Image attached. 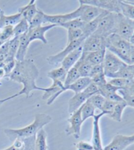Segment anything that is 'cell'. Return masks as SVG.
I'll list each match as a JSON object with an SVG mask.
<instances>
[{
  "instance_id": "cell-11",
  "label": "cell",
  "mask_w": 134,
  "mask_h": 150,
  "mask_svg": "<svg viewBox=\"0 0 134 150\" xmlns=\"http://www.w3.org/2000/svg\"><path fill=\"white\" fill-rule=\"evenodd\" d=\"M134 144V134L127 136L116 134L111 142L103 148V150H124Z\"/></svg>"
},
{
  "instance_id": "cell-33",
  "label": "cell",
  "mask_w": 134,
  "mask_h": 150,
  "mask_svg": "<svg viewBox=\"0 0 134 150\" xmlns=\"http://www.w3.org/2000/svg\"><path fill=\"white\" fill-rule=\"evenodd\" d=\"M20 37H13L9 41V56L7 58L15 59L16 53H17Z\"/></svg>"
},
{
  "instance_id": "cell-45",
  "label": "cell",
  "mask_w": 134,
  "mask_h": 150,
  "mask_svg": "<svg viewBox=\"0 0 134 150\" xmlns=\"http://www.w3.org/2000/svg\"><path fill=\"white\" fill-rule=\"evenodd\" d=\"M24 144L22 139H16L13 142V144L9 148L2 150H24Z\"/></svg>"
},
{
  "instance_id": "cell-29",
  "label": "cell",
  "mask_w": 134,
  "mask_h": 150,
  "mask_svg": "<svg viewBox=\"0 0 134 150\" xmlns=\"http://www.w3.org/2000/svg\"><path fill=\"white\" fill-rule=\"evenodd\" d=\"M120 14L124 17L134 21V5L128 4L125 1H121Z\"/></svg>"
},
{
  "instance_id": "cell-23",
  "label": "cell",
  "mask_w": 134,
  "mask_h": 150,
  "mask_svg": "<svg viewBox=\"0 0 134 150\" xmlns=\"http://www.w3.org/2000/svg\"><path fill=\"white\" fill-rule=\"evenodd\" d=\"M27 33L20 36L18 49L15 57L16 60L17 61L23 60L25 59V57H26L28 49V47L30 44Z\"/></svg>"
},
{
  "instance_id": "cell-42",
  "label": "cell",
  "mask_w": 134,
  "mask_h": 150,
  "mask_svg": "<svg viewBox=\"0 0 134 150\" xmlns=\"http://www.w3.org/2000/svg\"><path fill=\"white\" fill-rule=\"evenodd\" d=\"M117 103H118V102H114L105 99V101L103 105L102 112L105 113L106 115H110L111 112H113L114 106H115Z\"/></svg>"
},
{
  "instance_id": "cell-21",
  "label": "cell",
  "mask_w": 134,
  "mask_h": 150,
  "mask_svg": "<svg viewBox=\"0 0 134 150\" xmlns=\"http://www.w3.org/2000/svg\"><path fill=\"white\" fill-rule=\"evenodd\" d=\"M90 83L91 79L90 77H80L73 84L68 86V87H63V89L61 91L60 94L66 91H72L75 94L83 92Z\"/></svg>"
},
{
  "instance_id": "cell-16",
  "label": "cell",
  "mask_w": 134,
  "mask_h": 150,
  "mask_svg": "<svg viewBox=\"0 0 134 150\" xmlns=\"http://www.w3.org/2000/svg\"><path fill=\"white\" fill-rule=\"evenodd\" d=\"M82 45L70 52L68 55H67L66 58L62 60V62H61L62 67L65 69L67 71H68L72 67H73L75 64L81 57L83 52Z\"/></svg>"
},
{
  "instance_id": "cell-10",
  "label": "cell",
  "mask_w": 134,
  "mask_h": 150,
  "mask_svg": "<svg viewBox=\"0 0 134 150\" xmlns=\"http://www.w3.org/2000/svg\"><path fill=\"white\" fill-rule=\"evenodd\" d=\"M82 46L83 52H91L106 49L105 38L94 32L85 39Z\"/></svg>"
},
{
  "instance_id": "cell-14",
  "label": "cell",
  "mask_w": 134,
  "mask_h": 150,
  "mask_svg": "<svg viewBox=\"0 0 134 150\" xmlns=\"http://www.w3.org/2000/svg\"><path fill=\"white\" fill-rule=\"evenodd\" d=\"M57 27L56 25L54 24H47L45 26H41L30 28L28 32V37L29 42L31 43L32 41L35 40H39L44 44L48 43V40L45 37V34L49 30Z\"/></svg>"
},
{
  "instance_id": "cell-47",
  "label": "cell",
  "mask_w": 134,
  "mask_h": 150,
  "mask_svg": "<svg viewBox=\"0 0 134 150\" xmlns=\"http://www.w3.org/2000/svg\"><path fill=\"white\" fill-rule=\"evenodd\" d=\"M102 73H103V68L102 64L93 66L92 68V69H91L90 74V76H89V77L91 79L92 77H93L94 76H97V75L102 74Z\"/></svg>"
},
{
  "instance_id": "cell-26",
  "label": "cell",
  "mask_w": 134,
  "mask_h": 150,
  "mask_svg": "<svg viewBox=\"0 0 134 150\" xmlns=\"http://www.w3.org/2000/svg\"><path fill=\"white\" fill-rule=\"evenodd\" d=\"M35 146L37 150H47V134L43 129L39 131L35 137Z\"/></svg>"
},
{
  "instance_id": "cell-44",
  "label": "cell",
  "mask_w": 134,
  "mask_h": 150,
  "mask_svg": "<svg viewBox=\"0 0 134 150\" xmlns=\"http://www.w3.org/2000/svg\"><path fill=\"white\" fill-rule=\"evenodd\" d=\"M118 93L123 98L124 100L127 104V106H130L134 108V96L128 95V94L124 93L122 90H119Z\"/></svg>"
},
{
  "instance_id": "cell-25",
  "label": "cell",
  "mask_w": 134,
  "mask_h": 150,
  "mask_svg": "<svg viewBox=\"0 0 134 150\" xmlns=\"http://www.w3.org/2000/svg\"><path fill=\"white\" fill-rule=\"evenodd\" d=\"M67 73L68 71L61 66L60 68L53 69L49 71L47 74V76L51 79L52 81H58L63 83L66 80Z\"/></svg>"
},
{
  "instance_id": "cell-52",
  "label": "cell",
  "mask_w": 134,
  "mask_h": 150,
  "mask_svg": "<svg viewBox=\"0 0 134 150\" xmlns=\"http://www.w3.org/2000/svg\"><path fill=\"white\" fill-rule=\"evenodd\" d=\"M130 42L132 44V45L134 46V32H133V34L132 36V38H131L130 40Z\"/></svg>"
},
{
  "instance_id": "cell-7",
  "label": "cell",
  "mask_w": 134,
  "mask_h": 150,
  "mask_svg": "<svg viewBox=\"0 0 134 150\" xmlns=\"http://www.w3.org/2000/svg\"><path fill=\"white\" fill-rule=\"evenodd\" d=\"M85 40V38L83 37L76 41H73V42L68 43L66 47L62 51H60V52H58V53L56 54L49 56L47 58V61L48 62L50 65L58 66V64H61V62H62V60L66 58L67 55H68L70 52L77 49L78 47L81 46Z\"/></svg>"
},
{
  "instance_id": "cell-15",
  "label": "cell",
  "mask_w": 134,
  "mask_h": 150,
  "mask_svg": "<svg viewBox=\"0 0 134 150\" xmlns=\"http://www.w3.org/2000/svg\"><path fill=\"white\" fill-rule=\"evenodd\" d=\"M105 115H106L105 113L101 112L99 114L95 115L93 117V132L92 145L93 146L94 150H103L101 131H100L99 120Z\"/></svg>"
},
{
  "instance_id": "cell-40",
  "label": "cell",
  "mask_w": 134,
  "mask_h": 150,
  "mask_svg": "<svg viewBox=\"0 0 134 150\" xmlns=\"http://www.w3.org/2000/svg\"><path fill=\"white\" fill-rule=\"evenodd\" d=\"M91 82L93 83L94 84L97 85L98 87H102L106 83H107V80H106V77L105 76L104 73L99 74L97 76H94L91 78Z\"/></svg>"
},
{
  "instance_id": "cell-5",
  "label": "cell",
  "mask_w": 134,
  "mask_h": 150,
  "mask_svg": "<svg viewBox=\"0 0 134 150\" xmlns=\"http://www.w3.org/2000/svg\"><path fill=\"white\" fill-rule=\"evenodd\" d=\"M117 17H118L117 13H108L100 20L98 26L95 33L102 35L105 39L109 35L114 34Z\"/></svg>"
},
{
  "instance_id": "cell-3",
  "label": "cell",
  "mask_w": 134,
  "mask_h": 150,
  "mask_svg": "<svg viewBox=\"0 0 134 150\" xmlns=\"http://www.w3.org/2000/svg\"><path fill=\"white\" fill-rule=\"evenodd\" d=\"M52 117L46 113H37L35 115L34 121L26 127L21 129H5V134L11 142L16 139H24L36 136L37 133L43 127L52 121Z\"/></svg>"
},
{
  "instance_id": "cell-53",
  "label": "cell",
  "mask_w": 134,
  "mask_h": 150,
  "mask_svg": "<svg viewBox=\"0 0 134 150\" xmlns=\"http://www.w3.org/2000/svg\"><path fill=\"white\" fill-rule=\"evenodd\" d=\"M1 85H2V83H1V82H0V86H1Z\"/></svg>"
},
{
  "instance_id": "cell-22",
  "label": "cell",
  "mask_w": 134,
  "mask_h": 150,
  "mask_svg": "<svg viewBox=\"0 0 134 150\" xmlns=\"http://www.w3.org/2000/svg\"><path fill=\"white\" fill-rule=\"evenodd\" d=\"M108 13L109 12L107 11H103L98 17L94 19V21H91L88 23H86V24L82 28L83 36L85 38V39L89 37V36L91 35L92 34H93L96 31L100 20H101L105 15H107Z\"/></svg>"
},
{
  "instance_id": "cell-36",
  "label": "cell",
  "mask_w": 134,
  "mask_h": 150,
  "mask_svg": "<svg viewBox=\"0 0 134 150\" xmlns=\"http://www.w3.org/2000/svg\"><path fill=\"white\" fill-rule=\"evenodd\" d=\"M132 81L133 80H129L126 79L113 78L111 79L110 81L108 83L113 85L114 87L118 88L120 90H124L126 89Z\"/></svg>"
},
{
  "instance_id": "cell-24",
  "label": "cell",
  "mask_w": 134,
  "mask_h": 150,
  "mask_svg": "<svg viewBox=\"0 0 134 150\" xmlns=\"http://www.w3.org/2000/svg\"><path fill=\"white\" fill-rule=\"evenodd\" d=\"M74 66L78 69L80 77H89L93 66H92L81 56Z\"/></svg>"
},
{
  "instance_id": "cell-4",
  "label": "cell",
  "mask_w": 134,
  "mask_h": 150,
  "mask_svg": "<svg viewBox=\"0 0 134 150\" xmlns=\"http://www.w3.org/2000/svg\"><path fill=\"white\" fill-rule=\"evenodd\" d=\"M126 64H125L113 52L106 49L104 59L102 63L103 73L106 77L112 79L114 75Z\"/></svg>"
},
{
  "instance_id": "cell-12",
  "label": "cell",
  "mask_w": 134,
  "mask_h": 150,
  "mask_svg": "<svg viewBox=\"0 0 134 150\" xmlns=\"http://www.w3.org/2000/svg\"><path fill=\"white\" fill-rule=\"evenodd\" d=\"M44 23H49V24H54L59 26L67 22L79 18V11L77 8L74 11L69 13L59 14V15H48L44 13Z\"/></svg>"
},
{
  "instance_id": "cell-41",
  "label": "cell",
  "mask_w": 134,
  "mask_h": 150,
  "mask_svg": "<svg viewBox=\"0 0 134 150\" xmlns=\"http://www.w3.org/2000/svg\"><path fill=\"white\" fill-rule=\"evenodd\" d=\"M35 137H33L22 139L24 142V150H37L35 146Z\"/></svg>"
},
{
  "instance_id": "cell-19",
  "label": "cell",
  "mask_w": 134,
  "mask_h": 150,
  "mask_svg": "<svg viewBox=\"0 0 134 150\" xmlns=\"http://www.w3.org/2000/svg\"><path fill=\"white\" fill-rule=\"evenodd\" d=\"M106 49H103L99 51L91 52H83L82 57L90 64L92 66H96L102 64L103 59H104Z\"/></svg>"
},
{
  "instance_id": "cell-27",
  "label": "cell",
  "mask_w": 134,
  "mask_h": 150,
  "mask_svg": "<svg viewBox=\"0 0 134 150\" xmlns=\"http://www.w3.org/2000/svg\"><path fill=\"white\" fill-rule=\"evenodd\" d=\"M126 107L127 104L125 102V101L122 102H118L115 106H114L113 112L108 116L114 121L117 122H121L122 114H123L124 111Z\"/></svg>"
},
{
  "instance_id": "cell-48",
  "label": "cell",
  "mask_w": 134,
  "mask_h": 150,
  "mask_svg": "<svg viewBox=\"0 0 134 150\" xmlns=\"http://www.w3.org/2000/svg\"><path fill=\"white\" fill-rule=\"evenodd\" d=\"M122 91L127 94H128V95L134 96V81H133L126 89H124Z\"/></svg>"
},
{
  "instance_id": "cell-2",
  "label": "cell",
  "mask_w": 134,
  "mask_h": 150,
  "mask_svg": "<svg viewBox=\"0 0 134 150\" xmlns=\"http://www.w3.org/2000/svg\"><path fill=\"white\" fill-rule=\"evenodd\" d=\"M105 47L127 65L134 64V46L129 41L113 34L105 39Z\"/></svg>"
},
{
  "instance_id": "cell-49",
  "label": "cell",
  "mask_w": 134,
  "mask_h": 150,
  "mask_svg": "<svg viewBox=\"0 0 134 150\" xmlns=\"http://www.w3.org/2000/svg\"><path fill=\"white\" fill-rule=\"evenodd\" d=\"M17 96H18L17 94H16V93L15 94H13V95H12V96H10L9 97H7V98H4V99H0V107H1V105H2V104H4L5 102H6L7 101L9 100L15 98H16V97H17Z\"/></svg>"
},
{
  "instance_id": "cell-35",
  "label": "cell",
  "mask_w": 134,
  "mask_h": 150,
  "mask_svg": "<svg viewBox=\"0 0 134 150\" xmlns=\"http://www.w3.org/2000/svg\"><path fill=\"white\" fill-rule=\"evenodd\" d=\"M122 78L129 80H133L132 74L131 71L130 67L129 65L126 64L123 67L119 69V71L114 75L113 78Z\"/></svg>"
},
{
  "instance_id": "cell-18",
  "label": "cell",
  "mask_w": 134,
  "mask_h": 150,
  "mask_svg": "<svg viewBox=\"0 0 134 150\" xmlns=\"http://www.w3.org/2000/svg\"><path fill=\"white\" fill-rule=\"evenodd\" d=\"M36 3L37 2L35 0H32L27 5L18 9V12L21 14L22 18L26 20L29 24L38 11Z\"/></svg>"
},
{
  "instance_id": "cell-9",
  "label": "cell",
  "mask_w": 134,
  "mask_h": 150,
  "mask_svg": "<svg viewBox=\"0 0 134 150\" xmlns=\"http://www.w3.org/2000/svg\"><path fill=\"white\" fill-rule=\"evenodd\" d=\"M69 126L66 129L67 135H72L75 139H79L80 137L81 127L83 123L81 116V107L76 112L71 114V117L68 119Z\"/></svg>"
},
{
  "instance_id": "cell-37",
  "label": "cell",
  "mask_w": 134,
  "mask_h": 150,
  "mask_svg": "<svg viewBox=\"0 0 134 150\" xmlns=\"http://www.w3.org/2000/svg\"><path fill=\"white\" fill-rule=\"evenodd\" d=\"M89 102L94 105L96 109H98L102 112L103 104L105 101V98L100 94H96L92 96L88 99Z\"/></svg>"
},
{
  "instance_id": "cell-1",
  "label": "cell",
  "mask_w": 134,
  "mask_h": 150,
  "mask_svg": "<svg viewBox=\"0 0 134 150\" xmlns=\"http://www.w3.org/2000/svg\"><path fill=\"white\" fill-rule=\"evenodd\" d=\"M39 76V71L33 59H26L22 61L16 60L15 67L11 72L7 79L20 83L23 87L20 92L16 93L17 96L24 94L26 98L31 96L33 91H46V88H42L36 85V80Z\"/></svg>"
},
{
  "instance_id": "cell-46",
  "label": "cell",
  "mask_w": 134,
  "mask_h": 150,
  "mask_svg": "<svg viewBox=\"0 0 134 150\" xmlns=\"http://www.w3.org/2000/svg\"><path fill=\"white\" fill-rule=\"evenodd\" d=\"M77 150H94L92 144L84 141H80L76 144Z\"/></svg>"
},
{
  "instance_id": "cell-51",
  "label": "cell",
  "mask_w": 134,
  "mask_h": 150,
  "mask_svg": "<svg viewBox=\"0 0 134 150\" xmlns=\"http://www.w3.org/2000/svg\"><path fill=\"white\" fill-rule=\"evenodd\" d=\"M129 66H130V67L131 71H132V74L133 81H134V64H133V65H129Z\"/></svg>"
},
{
  "instance_id": "cell-8",
  "label": "cell",
  "mask_w": 134,
  "mask_h": 150,
  "mask_svg": "<svg viewBox=\"0 0 134 150\" xmlns=\"http://www.w3.org/2000/svg\"><path fill=\"white\" fill-rule=\"evenodd\" d=\"M79 3L96 7L109 13H121V1L118 0H79Z\"/></svg>"
},
{
  "instance_id": "cell-30",
  "label": "cell",
  "mask_w": 134,
  "mask_h": 150,
  "mask_svg": "<svg viewBox=\"0 0 134 150\" xmlns=\"http://www.w3.org/2000/svg\"><path fill=\"white\" fill-rule=\"evenodd\" d=\"M30 29V24L26 20L22 18L18 24L14 26V37H20L26 34Z\"/></svg>"
},
{
  "instance_id": "cell-6",
  "label": "cell",
  "mask_w": 134,
  "mask_h": 150,
  "mask_svg": "<svg viewBox=\"0 0 134 150\" xmlns=\"http://www.w3.org/2000/svg\"><path fill=\"white\" fill-rule=\"evenodd\" d=\"M134 32V21L124 17L121 14H118L114 34L121 36L124 40L129 41Z\"/></svg>"
},
{
  "instance_id": "cell-20",
  "label": "cell",
  "mask_w": 134,
  "mask_h": 150,
  "mask_svg": "<svg viewBox=\"0 0 134 150\" xmlns=\"http://www.w3.org/2000/svg\"><path fill=\"white\" fill-rule=\"evenodd\" d=\"M22 19V15L17 13L11 15H5V12L0 9V29L7 26H15Z\"/></svg>"
},
{
  "instance_id": "cell-13",
  "label": "cell",
  "mask_w": 134,
  "mask_h": 150,
  "mask_svg": "<svg viewBox=\"0 0 134 150\" xmlns=\"http://www.w3.org/2000/svg\"><path fill=\"white\" fill-rule=\"evenodd\" d=\"M78 9L79 11V18L85 23H88L94 21L105 11L104 10L96 7L81 4H79Z\"/></svg>"
},
{
  "instance_id": "cell-43",
  "label": "cell",
  "mask_w": 134,
  "mask_h": 150,
  "mask_svg": "<svg viewBox=\"0 0 134 150\" xmlns=\"http://www.w3.org/2000/svg\"><path fill=\"white\" fill-rule=\"evenodd\" d=\"M83 92H85L89 97H90V98L92 96L94 95V94H99L98 87L92 82L88 85V87L83 91Z\"/></svg>"
},
{
  "instance_id": "cell-50",
  "label": "cell",
  "mask_w": 134,
  "mask_h": 150,
  "mask_svg": "<svg viewBox=\"0 0 134 150\" xmlns=\"http://www.w3.org/2000/svg\"><path fill=\"white\" fill-rule=\"evenodd\" d=\"M5 77V72L3 67H0V79H3Z\"/></svg>"
},
{
  "instance_id": "cell-28",
  "label": "cell",
  "mask_w": 134,
  "mask_h": 150,
  "mask_svg": "<svg viewBox=\"0 0 134 150\" xmlns=\"http://www.w3.org/2000/svg\"><path fill=\"white\" fill-rule=\"evenodd\" d=\"M96 108L88 100L81 106V116L83 123L86 119L90 117H94L95 115V111Z\"/></svg>"
},
{
  "instance_id": "cell-34",
  "label": "cell",
  "mask_w": 134,
  "mask_h": 150,
  "mask_svg": "<svg viewBox=\"0 0 134 150\" xmlns=\"http://www.w3.org/2000/svg\"><path fill=\"white\" fill-rule=\"evenodd\" d=\"M86 24L83 21L80 20L79 18L73 19V20L67 22L66 23L61 24L60 27H62L63 28L68 30H73V29H81Z\"/></svg>"
},
{
  "instance_id": "cell-38",
  "label": "cell",
  "mask_w": 134,
  "mask_h": 150,
  "mask_svg": "<svg viewBox=\"0 0 134 150\" xmlns=\"http://www.w3.org/2000/svg\"><path fill=\"white\" fill-rule=\"evenodd\" d=\"M44 13L40 9H38V11L37 13L35 14L34 17L33 18L32 21L30 22V28H32L37 27L41 26L44 24Z\"/></svg>"
},
{
  "instance_id": "cell-17",
  "label": "cell",
  "mask_w": 134,
  "mask_h": 150,
  "mask_svg": "<svg viewBox=\"0 0 134 150\" xmlns=\"http://www.w3.org/2000/svg\"><path fill=\"white\" fill-rule=\"evenodd\" d=\"M90 98L85 92H80L76 93L69 100L68 102V112L72 114L76 112L77 110L82 106L85 103L86 100Z\"/></svg>"
},
{
  "instance_id": "cell-31",
  "label": "cell",
  "mask_w": 134,
  "mask_h": 150,
  "mask_svg": "<svg viewBox=\"0 0 134 150\" xmlns=\"http://www.w3.org/2000/svg\"><path fill=\"white\" fill-rule=\"evenodd\" d=\"M80 78V74L76 67H72L67 73L66 80L63 83V87H68Z\"/></svg>"
},
{
  "instance_id": "cell-32",
  "label": "cell",
  "mask_w": 134,
  "mask_h": 150,
  "mask_svg": "<svg viewBox=\"0 0 134 150\" xmlns=\"http://www.w3.org/2000/svg\"><path fill=\"white\" fill-rule=\"evenodd\" d=\"M14 37V26H7L0 29V41L4 43Z\"/></svg>"
},
{
  "instance_id": "cell-39",
  "label": "cell",
  "mask_w": 134,
  "mask_h": 150,
  "mask_svg": "<svg viewBox=\"0 0 134 150\" xmlns=\"http://www.w3.org/2000/svg\"><path fill=\"white\" fill-rule=\"evenodd\" d=\"M67 31H68V42H67V44L84 37L81 29L68 30Z\"/></svg>"
}]
</instances>
